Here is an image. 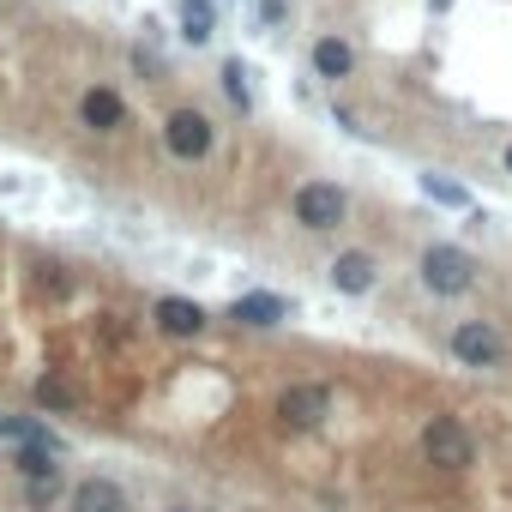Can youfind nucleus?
Here are the masks:
<instances>
[{
  "label": "nucleus",
  "mask_w": 512,
  "mask_h": 512,
  "mask_svg": "<svg viewBox=\"0 0 512 512\" xmlns=\"http://www.w3.org/2000/svg\"><path fill=\"white\" fill-rule=\"evenodd\" d=\"M67 512H127V488L109 476H85V482H73Z\"/></svg>",
  "instance_id": "9"
},
{
  "label": "nucleus",
  "mask_w": 512,
  "mask_h": 512,
  "mask_svg": "<svg viewBox=\"0 0 512 512\" xmlns=\"http://www.w3.org/2000/svg\"><path fill=\"white\" fill-rule=\"evenodd\" d=\"M350 67H356V49L344 37H320L314 43V73L320 79H350Z\"/></svg>",
  "instance_id": "12"
},
{
  "label": "nucleus",
  "mask_w": 512,
  "mask_h": 512,
  "mask_svg": "<svg viewBox=\"0 0 512 512\" xmlns=\"http://www.w3.org/2000/svg\"><path fill=\"white\" fill-rule=\"evenodd\" d=\"M326 410H332V392H326V386H308V380L278 398V416H284L290 428H314V422H326Z\"/></svg>",
  "instance_id": "7"
},
{
  "label": "nucleus",
  "mask_w": 512,
  "mask_h": 512,
  "mask_svg": "<svg viewBox=\"0 0 512 512\" xmlns=\"http://www.w3.org/2000/svg\"><path fill=\"white\" fill-rule=\"evenodd\" d=\"M344 211H350V199H344V187H332V181H308V187L296 193V223H302V229H338Z\"/></svg>",
  "instance_id": "4"
},
{
  "label": "nucleus",
  "mask_w": 512,
  "mask_h": 512,
  "mask_svg": "<svg viewBox=\"0 0 512 512\" xmlns=\"http://www.w3.org/2000/svg\"><path fill=\"white\" fill-rule=\"evenodd\" d=\"M452 356H458L464 368H500V362H506V338H500L488 320H464V326L452 332Z\"/></svg>",
  "instance_id": "5"
},
{
  "label": "nucleus",
  "mask_w": 512,
  "mask_h": 512,
  "mask_svg": "<svg viewBox=\"0 0 512 512\" xmlns=\"http://www.w3.org/2000/svg\"><path fill=\"white\" fill-rule=\"evenodd\" d=\"M163 145H169V157L199 163V157H211L217 127H211V115H205V109H169V115H163Z\"/></svg>",
  "instance_id": "1"
},
{
  "label": "nucleus",
  "mask_w": 512,
  "mask_h": 512,
  "mask_svg": "<svg viewBox=\"0 0 512 512\" xmlns=\"http://www.w3.org/2000/svg\"><path fill=\"white\" fill-rule=\"evenodd\" d=\"M211 31H217L211 0H181V37L187 43H211Z\"/></svg>",
  "instance_id": "13"
},
{
  "label": "nucleus",
  "mask_w": 512,
  "mask_h": 512,
  "mask_svg": "<svg viewBox=\"0 0 512 512\" xmlns=\"http://www.w3.org/2000/svg\"><path fill=\"white\" fill-rule=\"evenodd\" d=\"M223 91H229V103H235V109H253V91H247L241 61H223Z\"/></svg>",
  "instance_id": "15"
},
{
  "label": "nucleus",
  "mask_w": 512,
  "mask_h": 512,
  "mask_svg": "<svg viewBox=\"0 0 512 512\" xmlns=\"http://www.w3.org/2000/svg\"><path fill=\"white\" fill-rule=\"evenodd\" d=\"M19 470H25L37 488H49V482H55V446H19Z\"/></svg>",
  "instance_id": "14"
},
{
  "label": "nucleus",
  "mask_w": 512,
  "mask_h": 512,
  "mask_svg": "<svg viewBox=\"0 0 512 512\" xmlns=\"http://www.w3.org/2000/svg\"><path fill=\"white\" fill-rule=\"evenodd\" d=\"M506 175H512V145H506Z\"/></svg>",
  "instance_id": "18"
},
{
  "label": "nucleus",
  "mask_w": 512,
  "mask_h": 512,
  "mask_svg": "<svg viewBox=\"0 0 512 512\" xmlns=\"http://www.w3.org/2000/svg\"><path fill=\"white\" fill-rule=\"evenodd\" d=\"M422 193H428V199H440V205H452V211H464V205H470V193H464V187H452V181H440V175H422Z\"/></svg>",
  "instance_id": "16"
},
{
  "label": "nucleus",
  "mask_w": 512,
  "mask_h": 512,
  "mask_svg": "<svg viewBox=\"0 0 512 512\" xmlns=\"http://www.w3.org/2000/svg\"><path fill=\"white\" fill-rule=\"evenodd\" d=\"M79 121H85L91 133H121V127H127V97H121L115 85H91V91L79 97Z\"/></svg>",
  "instance_id": "6"
},
{
  "label": "nucleus",
  "mask_w": 512,
  "mask_h": 512,
  "mask_svg": "<svg viewBox=\"0 0 512 512\" xmlns=\"http://www.w3.org/2000/svg\"><path fill=\"white\" fill-rule=\"evenodd\" d=\"M37 398H43V404H61V410H73V386H67V380H55V374L37 386Z\"/></svg>",
  "instance_id": "17"
},
{
  "label": "nucleus",
  "mask_w": 512,
  "mask_h": 512,
  "mask_svg": "<svg viewBox=\"0 0 512 512\" xmlns=\"http://www.w3.org/2000/svg\"><path fill=\"white\" fill-rule=\"evenodd\" d=\"M151 320H157L169 338H199V332H205V308H199V302H187V296H157Z\"/></svg>",
  "instance_id": "8"
},
{
  "label": "nucleus",
  "mask_w": 512,
  "mask_h": 512,
  "mask_svg": "<svg viewBox=\"0 0 512 512\" xmlns=\"http://www.w3.org/2000/svg\"><path fill=\"white\" fill-rule=\"evenodd\" d=\"M422 458L440 464V470H464V464L476 458V440H470V428H464L458 416H428V428H422Z\"/></svg>",
  "instance_id": "3"
},
{
  "label": "nucleus",
  "mask_w": 512,
  "mask_h": 512,
  "mask_svg": "<svg viewBox=\"0 0 512 512\" xmlns=\"http://www.w3.org/2000/svg\"><path fill=\"white\" fill-rule=\"evenodd\" d=\"M175 512H187V506H175Z\"/></svg>",
  "instance_id": "19"
},
{
  "label": "nucleus",
  "mask_w": 512,
  "mask_h": 512,
  "mask_svg": "<svg viewBox=\"0 0 512 512\" xmlns=\"http://www.w3.org/2000/svg\"><path fill=\"white\" fill-rule=\"evenodd\" d=\"M422 284H428L434 296H464V290L476 284L470 253H464V247H452V241H434V247L422 253Z\"/></svg>",
  "instance_id": "2"
},
{
  "label": "nucleus",
  "mask_w": 512,
  "mask_h": 512,
  "mask_svg": "<svg viewBox=\"0 0 512 512\" xmlns=\"http://www.w3.org/2000/svg\"><path fill=\"white\" fill-rule=\"evenodd\" d=\"M229 320H241V326H284L290 320V302L272 296V290H253V296L229 302Z\"/></svg>",
  "instance_id": "11"
},
{
  "label": "nucleus",
  "mask_w": 512,
  "mask_h": 512,
  "mask_svg": "<svg viewBox=\"0 0 512 512\" xmlns=\"http://www.w3.org/2000/svg\"><path fill=\"white\" fill-rule=\"evenodd\" d=\"M380 284V266L368 260V253L356 247V253H338V260H332V290L338 296H368Z\"/></svg>",
  "instance_id": "10"
}]
</instances>
